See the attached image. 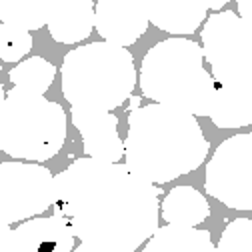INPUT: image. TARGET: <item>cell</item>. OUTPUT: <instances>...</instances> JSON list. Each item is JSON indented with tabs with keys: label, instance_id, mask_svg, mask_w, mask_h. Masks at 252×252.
<instances>
[{
	"label": "cell",
	"instance_id": "9a60e30c",
	"mask_svg": "<svg viewBox=\"0 0 252 252\" xmlns=\"http://www.w3.org/2000/svg\"><path fill=\"white\" fill-rule=\"evenodd\" d=\"M208 116L218 128L248 126L252 122V92L230 90L216 84Z\"/></svg>",
	"mask_w": 252,
	"mask_h": 252
},
{
	"label": "cell",
	"instance_id": "7c38bea8",
	"mask_svg": "<svg viewBox=\"0 0 252 252\" xmlns=\"http://www.w3.org/2000/svg\"><path fill=\"white\" fill-rule=\"evenodd\" d=\"M46 24L50 36L60 44H76L88 38L94 28L92 0H52Z\"/></svg>",
	"mask_w": 252,
	"mask_h": 252
},
{
	"label": "cell",
	"instance_id": "8fae6325",
	"mask_svg": "<svg viewBox=\"0 0 252 252\" xmlns=\"http://www.w3.org/2000/svg\"><path fill=\"white\" fill-rule=\"evenodd\" d=\"M72 248L74 232L58 216L26 220L12 230V252H68Z\"/></svg>",
	"mask_w": 252,
	"mask_h": 252
},
{
	"label": "cell",
	"instance_id": "52a82bcc",
	"mask_svg": "<svg viewBox=\"0 0 252 252\" xmlns=\"http://www.w3.org/2000/svg\"><path fill=\"white\" fill-rule=\"evenodd\" d=\"M252 136L226 138L206 164L204 188L210 196L234 210H252Z\"/></svg>",
	"mask_w": 252,
	"mask_h": 252
},
{
	"label": "cell",
	"instance_id": "3957f363",
	"mask_svg": "<svg viewBox=\"0 0 252 252\" xmlns=\"http://www.w3.org/2000/svg\"><path fill=\"white\" fill-rule=\"evenodd\" d=\"M216 82L204 68L200 44L188 38H166L154 44L140 66V90L146 98L208 116Z\"/></svg>",
	"mask_w": 252,
	"mask_h": 252
},
{
	"label": "cell",
	"instance_id": "d6986e66",
	"mask_svg": "<svg viewBox=\"0 0 252 252\" xmlns=\"http://www.w3.org/2000/svg\"><path fill=\"white\" fill-rule=\"evenodd\" d=\"M30 48H32L30 30L4 24V22L0 24V60L18 62L30 52Z\"/></svg>",
	"mask_w": 252,
	"mask_h": 252
},
{
	"label": "cell",
	"instance_id": "ffe728a7",
	"mask_svg": "<svg viewBox=\"0 0 252 252\" xmlns=\"http://www.w3.org/2000/svg\"><path fill=\"white\" fill-rule=\"evenodd\" d=\"M220 252H250L252 250V220L236 218L224 228L220 242L214 246Z\"/></svg>",
	"mask_w": 252,
	"mask_h": 252
},
{
	"label": "cell",
	"instance_id": "cb8c5ba5",
	"mask_svg": "<svg viewBox=\"0 0 252 252\" xmlns=\"http://www.w3.org/2000/svg\"><path fill=\"white\" fill-rule=\"evenodd\" d=\"M4 98H6V94H4V86L0 84V122H2V108H4Z\"/></svg>",
	"mask_w": 252,
	"mask_h": 252
},
{
	"label": "cell",
	"instance_id": "ba28073f",
	"mask_svg": "<svg viewBox=\"0 0 252 252\" xmlns=\"http://www.w3.org/2000/svg\"><path fill=\"white\" fill-rule=\"evenodd\" d=\"M54 198V176L46 166L0 164V222L14 224L46 212Z\"/></svg>",
	"mask_w": 252,
	"mask_h": 252
},
{
	"label": "cell",
	"instance_id": "44dd1931",
	"mask_svg": "<svg viewBox=\"0 0 252 252\" xmlns=\"http://www.w3.org/2000/svg\"><path fill=\"white\" fill-rule=\"evenodd\" d=\"M0 252H12V228L0 222Z\"/></svg>",
	"mask_w": 252,
	"mask_h": 252
},
{
	"label": "cell",
	"instance_id": "5b68a950",
	"mask_svg": "<svg viewBox=\"0 0 252 252\" xmlns=\"http://www.w3.org/2000/svg\"><path fill=\"white\" fill-rule=\"evenodd\" d=\"M66 140V112L44 94L14 86L4 98L0 148L12 158L44 162Z\"/></svg>",
	"mask_w": 252,
	"mask_h": 252
},
{
	"label": "cell",
	"instance_id": "30bf717a",
	"mask_svg": "<svg viewBox=\"0 0 252 252\" xmlns=\"http://www.w3.org/2000/svg\"><path fill=\"white\" fill-rule=\"evenodd\" d=\"M72 124L82 136L90 158L118 162L124 156V142L118 136V118L108 110H84L72 106Z\"/></svg>",
	"mask_w": 252,
	"mask_h": 252
},
{
	"label": "cell",
	"instance_id": "4fadbf2b",
	"mask_svg": "<svg viewBox=\"0 0 252 252\" xmlns=\"http://www.w3.org/2000/svg\"><path fill=\"white\" fill-rule=\"evenodd\" d=\"M148 22L170 34H192L204 22L206 0H144Z\"/></svg>",
	"mask_w": 252,
	"mask_h": 252
},
{
	"label": "cell",
	"instance_id": "603a6c76",
	"mask_svg": "<svg viewBox=\"0 0 252 252\" xmlns=\"http://www.w3.org/2000/svg\"><path fill=\"white\" fill-rule=\"evenodd\" d=\"M238 2V12H240V18L248 20V0H236Z\"/></svg>",
	"mask_w": 252,
	"mask_h": 252
},
{
	"label": "cell",
	"instance_id": "2e32d148",
	"mask_svg": "<svg viewBox=\"0 0 252 252\" xmlns=\"http://www.w3.org/2000/svg\"><path fill=\"white\" fill-rule=\"evenodd\" d=\"M210 206L206 198L192 186H176L162 202V218L168 224L196 226L208 218Z\"/></svg>",
	"mask_w": 252,
	"mask_h": 252
},
{
	"label": "cell",
	"instance_id": "6da1fadb",
	"mask_svg": "<svg viewBox=\"0 0 252 252\" xmlns=\"http://www.w3.org/2000/svg\"><path fill=\"white\" fill-rule=\"evenodd\" d=\"M160 188L126 164L78 158L54 176V216L82 244L76 252H132L158 228Z\"/></svg>",
	"mask_w": 252,
	"mask_h": 252
},
{
	"label": "cell",
	"instance_id": "ac0fdd59",
	"mask_svg": "<svg viewBox=\"0 0 252 252\" xmlns=\"http://www.w3.org/2000/svg\"><path fill=\"white\" fill-rule=\"evenodd\" d=\"M8 76H10V82L18 88L44 94L50 88V84L54 82L56 68L52 62H48L40 56H32L28 60H22L20 64H16Z\"/></svg>",
	"mask_w": 252,
	"mask_h": 252
},
{
	"label": "cell",
	"instance_id": "5bb4252c",
	"mask_svg": "<svg viewBox=\"0 0 252 252\" xmlns=\"http://www.w3.org/2000/svg\"><path fill=\"white\" fill-rule=\"evenodd\" d=\"M146 252H210L214 250L208 230L194 226L168 224L156 228L144 246Z\"/></svg>",
	"mask_w": 252,
	"mask_h": 252
},
{
	"label": "cell",
	"instance_id": "e0dca14e",
	"mask_svg": "<svg viewBox=\"0 0 252 252\" xmlns=\"http://www.w3.org/2000/svg\"><path fill=\"white\" fill-rule=\"evenodd\" d=\"M52 0H0V20L24 30H38L46 24Z\"/></svg>",
	"mask_w": 252,
	"mask_h": 252
},
{
	"label": "cell",
	"instance_id": "9c48e42d",
	"mask_svg": "<svg viewBox=\"0 0 252 252\" xmlns=\"http://www.w3.org/2000/svg\"><path fill=\"white\" fill-rule=\"evenodd\" d=\"M94 26L112 44L130 46L148 28L144 0H98L94 8Z\"/></svg>",
	"mask_w": 252,
	"mask_h": 252
},
{
	"label": "cell",
	"instance_id": "8992f818",
	"mask_svg": "<svg viewBox=\"0 0 252 252\" xmlns=\"http://www.w3.org/2000/svg\"><path fill=\"white\" fill-rule=\"evenodd\" d=\"M202 56L218 86L250 92V24L232 10L212 14L202 28Z\"/></svg>",
	"mask_w": 252,
	"mask_h": 252
},
{
	"label": "cell",
	"instance_id": "7a4b0ae2",
	"mask_svg": "<svg viewBox=\"0 0 252 252\" xmlns=\"http://www.w3.org/2000/svg\"><path fill=\"white\" fill-rule=\"evenodd\" d=\"M208 148L196 116L184 110L154 102L136 106L128 114L126 166L152 184H166L196 170Z\"/></svg>",
	"mask_w": 252,
	"mask_h": 252
},
{
	"label": "cell",
	"instance_id": "277c9868",
	"mask_svg": "<svg viewBox=\"0 0 252 252\" xmlns=\"http://www.w3.org/2000/svg\"><path fill=\"white\" fill-rule=\"evenodd\" d=\"M62 94L74 108L114 110L136 86L134 58L124 46L92 42L70 50L62 60Z\"/></svg>",
	"mask_w": 252,
	"mask_h": 252
},
{
	"label": "cell",
	"instance_id": "7402d4cb",
	"mask_svg": "<svg viewBox=\"0 0 252 252\" xmlns=\"http://www.w3.org/2000/svg\"><path fill=\"white\" fill-rule=\"evenodd\" d=\"M230 2V0H206V4H208V10H220L222 6H226Z\"/></svg>",
	"mask_w": 252,
	"mask_h": 252
}]
</instances>
